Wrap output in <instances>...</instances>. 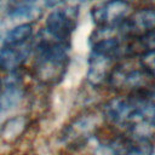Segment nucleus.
<instances>
[{
    "mask_svg": "<svg viewBox=\"0 0 155 155\" xmlns=\"http://www.w3.org/2000/svg\"><path fill=\"white\" fill-rule=\"evenodd\" d=\"M138 63L148 76L155 82V50L145 51L138 54Z\"/></svg>",
    "mask_w": 155,
    "mask_h": 155,
    "instance_id": "9b49d317",
    "label": "nucleus"
},
{
    "mask_svg": "<svg viewBox=\"0 0 155 155\" xmlns=\"http://www.w3.org/2000/svg\"><path fill=\"white\" fill-rule=\"evenodd\" d=\"M70 42L54 39L44 30L35 44V74L47 84L58 82L69 64Z\"/></svg>",
    "mask_w": 155,
    "mask_h": 155,
    "instance_id": "f03ea898",
    "label": "nucleus"
},
{
    "mask_svg": "<svg viewBox=\"0 0 155 155\" xmlns=\"http://www.w3.org/2000/svg\"><path fill=\"white\" fill-rule=\"evenodd\" d=\"M131 47H132L133 53L137 52L138 50H139V53L155 50V30L140 36L137 40L131 41Z\"/></svg>",
    "mask_w": 155,
    "mask_h": 155,
    "instance_id": "9d476101",
    "label": "nucleus"
},
{
    "mask_svg": "<svg viewBox=\"0 0 155 155\" xmlns=\"http://www.w3.org/2000/svg\"><path fill=\"white\" fill-rule=\"evenodd\" d=\"M154 2H155V0H154Z\"/></svg>",
    "mask_w": 155,
    "mask_h": 155,
    "instance_id": "ddd939ff",
    "label": "nucleus"
},
{
    "mask_svg": "<svg viewBox=\"0 0 155 155\" xmlns=\"http://www.w3.org/2000/svg\"><path fill=\"white\" fill-rule=\"evenodd\" d=\"M104 114L122 132L151 139L155 136V86L109 101L104 107Z\"/></svg>",
    "mask_w": 155,
    "mask_h": 155,
    "instance_id": "f257e3e1",
    "label": "nucleus"
},
{
    "mask_svg": "<svg viewBox=\"0 0 155 155\" xmlns=\"http://www.w3.org/2000/svg\"><path fill=\"white\" fill-rule=\"evenodd\" d=\"M62 1H63V0H42L44 5H45V6H47V7H52V6H56L57 4L62 2Z\"/></svg>",
    "mask_w": 155,
    "mask_h": 155,
    "instance_id": "f8f14e48",
    "label": "nucleus"
},
{
    "mask_svg": "<svg viewBox=\"0 0 155 155\" xmlns=\"http://www.w3.org/2000/svg\"><path fill=\"white\" fill-rule=\"evenodd\" d=\"M22 92L17 84H12L7 86L0 93V110H7L15 107L21 99Z\"/></svg>",
    "mask_w": 155,
    "mask_h": 155,
    "instance_id": "1a4fd4ad",
    "label": "nucleus"
},
{
    "mask_svg": "<svg viewBox=\"0 0 155 155\" xmlns=\"http://www.w3.org/2000/svg\"><path fill=\"white\" fill-rule=\"evenodd\" d=\"M29 46L27 44L17 46H4L0 48V70L15 71L29 54Z\"/></svg>",
    "mask_w": 155,
    "mask_h": 155,
    "instance_id": "0eeeda50",
    "label": "nucleus"
},
{
    "mask_svg": "<svg viewBox=\"0 0 155 155\" xmlns=\"http://www.w3.org/2000/svg\"><path fill=\"white\" fill-rule=\"evenodd\" d=\"M33 34V27L30 23H22L6 33L4 36V46H17L25 44Z\"/></svg>",
    "mask_w": 155,
    "mask_h": 155,
    "instance_id": "6e6552de",
    "label": "nucleus"
},
{
    "mask_svg": "<svg viewBox=\"0 0 155 155\" xmlns=\"http://www.w3.org/2000/svg\"><path fill=\"white\" fill-rule=\"evenodd\" d=\"M130 13L131 6L127 0H107L96 5L91 11L96 29L103 30H117Z\"/></svg>",
    "mask_w": 155,
    "mask_h": 155,
    "instance_id": "20e7f679",
    "label": "nucleus"
},
{
    "mask_svg": "<svg viewBox=\"0 0 155 155\" xmlns=\"http://www.w3.org/2000/svg\"><path fill=\"white\" fill-rule=\"evenodd\" d=\"M110 155H153V140L147 137L122 132L104 145Z\"/></svg>",
    "mask_w": 155,
    "mask_h": 155,
    "instance_id": "39448f33",
    "label": "nucleus"
},
{
    "mask_svg": "<svg viewBox=\"0 0 155 155\" xmlns=\"http://www.w3.org/2000/svg\"><path fill=\"white\" fill-rule=\"evenodd\" d=\"M151 81L153 80L142 69L138 59L137 62H133L130 59V57L120 61L114 67L108 79V82L113 87L120 91H126L127 93L155 86Z\"/></svg>",
    "mask_w": 155,
    "mask_h": 155,
    "instance_id": "7ed1b4c3",
    "label": "nucleus"
},
{
    "mask_svg": "<svg viewBox=\"0 0 155 155\" xmlns=\"http://www.w3.org/2000/svg\"><path fill=\"white\" fill-rule=\"evenodd\" d=\"M121 38L133 41L155 30V7H144L131 12L119 27Z\"/></svg>",
    "mask_w": 155,
    "mask_h": 155,
    "instance_id": "423d86ee",
    "label": "nucleus"
}]
</instances>
